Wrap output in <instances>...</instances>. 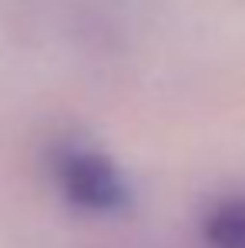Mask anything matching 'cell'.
<instances>
[{"label": "cell", "instance_id": "cell-1", "mask_svg": "<svg viewBox=\"0 0 245 248\" xmlns=\"http://www.w3.org/2000/svg\"><path fill=\"white\" fill-rule=\"evenodd\" d=\"M50 174L71 205L98 215H114L131 205V188L121 168L104 151L87 144H61L50 155Z\"/></svg>", "mask_w": 245, "mask_h": 248}, {"label": "cell", "instance_id": "cell-2", "mask_svg": "<svg viewBox=\"0 0 245 248\" xmlns=\"http://www.w3.org/2000/svg\"><path fill=\"white\" fill-rule=\"evenodd\" d=\"M205 242L212 248H245V198H229L208 211Z\"/></svg>", "mask_w": 245, "mask_h": 248}]
</instances>
